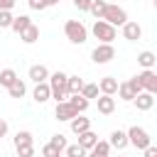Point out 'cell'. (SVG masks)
Wrapping results in <instances>:
<instances>
[{"label": "cell", "instance_id": "18", "mask_svg": "<svg viewBox=\"0 0 157 157\" xmlns=\"http://www.w3.org/2000/svg\"><path fill=\"white\" fill-rule=\"evenodd\" d=\"M83 78L81 76H69L66 78V98L69 96H76V93H81V88H83Z\"/></svg>", "mask_w": 157, "mask_h": 157}, {"label": "cell", "instance_id": "41", "mask_svg": "<svg viewBox=\"0 0 157 157\" xmlns=\"http://www.w3.org/2000/svg\"><path fill=\"white\" fill-rule=\"evenodd\" d=\"M56 2H59V0H44V5H47V7H52V5H56Z\"/></svg>", "mask_w": 157, "mask_h": 157}, {"label": "cell", "instance_id": "31", "mask_svg": "<svg viewBox=\"0 0 157 157\" xmlns=\"http://www.w3.org/2000/svg\"><path fill=\"white\" fill-rule=\"evenodd\" d=\"M64 157H86V150H83L81 145H66Z\"/></svg>", "mask_w": 157, "mask_h": 157}, {"label": "cell", "instance_id": "21", "mask_svg": "<svg viewBox=\"0 0 157 157\" xmlns=\"http://www.w3.org/2000/svg\"><path fill=\"white\" fill-rule=\"evenodd\" d=\"M66 101L71 103V108H74V110H76L78 115H81V113H86V108H88V103H91V101H86V98H83L81 93H76V96H69Z\"/></svg>", "mask_w": 157, "mask_h": 157}, {"label": "cell", "instance_id": "11", "mask_svg": "<svg viewBox=\"0 0 157 157\" xmlns=\"http://www.w3.org/2000/svg\"><path fill=\"white\" fill-rule=\"evenodd\" d=\"M132 103H135V108H137V110H150V108L155 105V96H152V93H147V91H140V93L132 98Z\"/></svg>", "mask_w": 157, "mask_h": 157}, {"label": "cell", "instance_id": "7", "mask_svg": "<svg viewBox=\"0 0 157 157\" xmlns=\"http://www.w3.org/2000/svg\"><path fill=\"white\" fill-rule=\"evenodd\" d=\"M91 59H93V64H108L110 59H115V47L113 44H98L91 52Z\"/></svg>", "mask_w": 157, "mask_h": 157}, {"label": "cell", "instance_id": "33", "mask_svg": "<svg viewBox=\"0 0 157 157\" xmlns=\"http://www.w3.org/2000/svg\"><path fill=\"white\" fill-rule=\"evenodd\" d=\"M15 150H17V157H34V145H20Z\"/></svg>", "mask_w": 157, "mask_h": 157}, {"label": "cell", "instance_id": "17", "mask_svg": "<svg viewBox=\"0 0 157 157\" xmlns=\"http://www.w3.org/2000/svg\"><path fill=\"white\" fill-rule=\"evenodd\" d=\"M110 155V145H108V140H98L88 152H86V157H108Z\"/></svg>", "mask_w": 157, "mask_h": 157}, {"label": "cell", "instance_id": "26", "mask_svg": "<svg viewBox=\"0 0 157 157\" xmlns=\"http://www.w3.org/2000/svg\"><path fill=\"white\" fill-rule=\"evenodd\" d=\"M15 81H17V74H15V69H2V71H0V86L10 88Z\"/></svg>", "mask_w": 157, "mask_h": 157}, {"label": "cell", "instance_id": "43", "mask_svg": "<svg viewBox=\"0 0 157 157\" xmlns=\"http://www.w3.org/2000/svg\"><path fill=\"white\" fill-rule=\"evenodd\" d=\"M61 157H64V155H61Z\"/></svg>", "mask_w": 157, "mask_h": 157}, {"label": "cell", "instance_id": "32", "mask_svg": "<svg viewBox=\"0 0 157 157\" xmlns=\"http://www.w3.org/2000/svg\"><path fill=\"white\" fill-rule=\"evenodd\" d=\"M12 25V12L10 10H0V29H7Z\"/></svg>", "mask_w": 157, "mask_h": 157}, {"label": "cell", "instance_id": "30", "mask_svg": "<svg viewBox=\"0 0 157 157\" xmlns=\"http://www.w3.org/2000/svg\"><path fill=\"white\" fill-rule=\"evenodd\" d=\"M49 145H54L59 152H64V150H66V135H61V132L52 135V137H49Z\"/></svg>", "mask_w": 157, "mask_h": 157}, {"label": "cell", "instance_id": "34", "mask_svg": "<svg viewBox=\"0 0 157 157\" xmlns=\"http://www.w3.org/2000/svg\"><path fill=\"white\" fill-rule=\"evenodd\" d=\"M42 157H61V152H59L54 145H49V142H47V145L42 147Z\"/></svg>", "mask_w": 157, "mask_h": 157}, {"label": "cell", "instance_id": "4", "mask_svg": "<svg viewBox=\"0 0 157 157\" xmlns=\"http://www.w3.org/2000/svg\"><path fill=\"white\" fill-rule=\"evenodd\" d=\"M103 22H108L110 27H123V25L128 22V12H125L120 5H115V2H108L105 12H103Z\"/></svg>", "mask_w": 157, "mask_h": 157}, {"label": "cell", "instance_id": "16", "mask_svg": "<svg viewBox=\"0 0 157 157\" xmlns=\"http://www.w3.org/2000/svg\"><path fill=\"white\" fill-rule=\"evenodd\" d=\"M108 145L115 147V150H125V147H128V135H125V130H113Z\"/></svg>", "mask_w": 157, "mask_h": 157}, {"label": "cell", "instance_id": "9", "mask_svg": "<svg viewBox=\"0 0 157 157\" xmlns=\"http://www.w3.org/2000/svg\"><path fill=\"white\" fill-rule=\"evenodd\" d=\"M123 37H125L128 42H137V39H142V27H140L137 22L128 20V22L123 25Z\"/></svg>", "mask_w": 157, "mask_h": 157}, {"label": "cell", "instance_id": "42", "mask_svg": "<svg viewBox=\"0 0 157 157\" xmlns=\"http://www.w3.org/2000/svg\"><path fill=\"white\" fill-rule=\"evenodd\" d=\"M120 157H125V155H120Z\"/></svg>", "mask_w": 157, "mask_h": 157}, {"label": "cell", "instance_id": "37", "mask_svg": "<svg viewBox=\"0 0 157 157\" xmlns=\"http://www.w3.org/2000/svg\"><path fill=\"white\" fill-rule=\"evenodd\" d=\"M15 2H17V0H0V10H10V12H12Z\"/></svg>", "mask_w": 157, "mask_h": 157}, {"label": "cell", "instance_id": "12", "mask_svg": "<svg viewBox=\"0 0 157 157\" xmlns=\"http://www.w3.org/2000/svg\"><path fill=\"white\" fill-rule=\"evenodd\" d=\"M29 78H32L34 83H44V81L49 78V69H47L44 64H32V66H29Z\"/></svg>", "mask_w": 157, "mask_h": 157}, {"label": "cell", "instance_id": "40", "mask_svg": "<svg viewBox=\"0 0 157 157\" xmlns=\"http://www.w3.org/2000/svg\"><path fill=\"white\" fill-rule=\"evenodd\" d=\"M128 83H130V86L135 88V93H140V91H142V86L137 83V78H135V76H132V78H128Z\"/></svg>", "mask_w": 157, "mask_h": 157}, {"label": "cell", "instance_id": "28", "mask_svg": "<svg viewBox=\"0 0 157 157\" xmlns=\"http://www.w3.org/2000/svg\"><path fill=\"white\" fill-rule=\"evenodd\" d=\"M20 145H34V137H32L29 130H20L15 135V147H20Z\"/></svg>", "mask_w": 157, "mask_h": 157}, {"label": "cell", "instance_id": "3", "mask_svg": "<svg viewBox=\"0 0 157 157\" xmlns=\"http://www.w3.org/2000/svg\"><path fill=\"white\" fill-rule=\"evenodd\" d=\"M125 135H128V145H132V147H137V150H145V147H150V145H152L150 132H147L145 128H140V125L128 128V130H125Z\"/></svg>", "mask_w": 157, "mask_h": 157}, {"label": "cell", "instance_id": "36", "mask_svg": "<svg viewBox=\"0 0 157 157\" xmlns=\"http://www.w3.org/2000/svg\"><path fill=\"white\" fill-rule=\"evenodd\" d=\"M27 5H29V10H44L47 7L44 0H27Z\"/></svg>", "mask_w": 157, "mask_h": 157}, {"label": "cell", "instance_id": "2", "mask_svg": "<svg viewBox=\"0 0 157 157\" xmlns=\"http://www.w3.org/2000/svg\"><path fill=\"white\" fill-rule=\"evenodd\" d=\"M64 34H66V39H69L71 44H83V42L88 39V29H86V25H83L81 20H66Z\"/></svg>", "mask_w": 157, "mask_h": 157}, {"label": "cell", "instance_id": "25", "mask_svg": "<svg viewBox=\"0 0 157 157\" xmlns=\"http://www.w3.org/2000/svg\"><path fill=\"white\" fill-rule=\"evenodd\" d=\"M155 61H157V56H155L152 52H140V54H137V64H140L142 69H152Z\"/></svg>", "mask_w": 157, "mask_h": 157}, {"label": "cell", "instance_id": "1", "mask_svg": "<svg viewBox=\"0 0 157 157\" xmlns=\"http://www.w3.org/2000/svg\"><path fill=\"white\" fill-rule=\"evenodd\" d=\"M66 78H69V74H64V71H54V74H49V78H47L49 91H52V98H54L56 103L66 101Z\"/></svg>", "mask_w": 157, "mask_h": 157}, {"label": "cell", "instance_id": "35", "mask_svg": "<svg viewBox=\"0 0 157 157\" xmlns=\"http://www.w3.org/2000/svg\"><path fill=\"white\" fill-rule=\"evenodd\" d=\"M71 2H74L81 12H88V7H91V0H71Z\"/></svg>", "mask_w": 157, "mask_h": 157}, {"label": "cell", "instance_id": "5", "mask_svg": "<svg viewBox=\"0 0 157 157\" xmlns=\"http://www.w3.org/2000/svg\"><path fill=\"white\" fill-rule=\"evenodd\" d=\"M91 32H93V37L101 42V44H113V39H115V27H110L108 22H103V20H96L93 22V27H91Z\"/></svg>", "mask_w": 157, "mask_h": 157}, {"label": "cell", "instance_id": "6", "mask_svg": "<svg viewBox=\"0 0 157 157\" xmlns=\"http://www.w3.org/2000/svg\"><path fill=\"white\" fill-rule=\"evenodd\" d=\"M137 83L142 86V91H147V93H157V74H155V69H142L137 76Z\"/></svg>", "mask_w": 157, "mask_h": 157}, {"label": "cell", "instance_id": "15", "mask_svg": "<svg viewBox=\"0 0 157 157\" xmlns=\"http://www.w3.org/2000/svg\"><path fill=\"white\" fill-rule=\"evenodd\" d=\"M96 105H98V113L110 115L115 110V98L113 96H101V98H96Z\"/></svg>", "mask_w": 157, "mask_h": 157}, {"label": "cell", "instance_id": "8", "mask_svg": "<svg viewBox=\"0 0 157 157\" xmlns=\"http://www.w3.org/2000/svg\"><path fill=\"white\" fill-rule=\"evenodd\" d=\"M54 115H56V120H64V123H69L71 118H76L78 113L71 108V103L69 101H61V103H56V108H54Z\"/></svg>", "mask_w": 157, "mask_h": 157}, {"label": "cell", "instance_id": "10", "mask_svg": "<svg viewBox=\"0 0 157 157\" xmlns=\"http://www.w3.org/2000/svg\"><path fill=\"white\" fill-rule=\"evenodd\" d=\"M98 91H101V96H115L118 93V81L113 76H103L98 81Z\"/></svg>", "mask_w": 157, "mask_h": 157}, {"label": "cell", "instance_id": "22", "mask_svg": "<svg viewBox=\"0 0 157 157\" xmlns=\"http://www.w3.org/2000/svg\"><path fill=\"white\" fill-rule=\"evenodd\" d=\"M29 25H32V20H29L27 15H17V17H12V25H10V29L20 34V32H25Z\"/></svg>", "mask_w": 157, "mask_h": 157}, {"label": "cell", "instance_id": "13", "mask_svg": "<svg viewBox=\"0 0 157 157\" xmlns=\"http://www.w3.org/2000/svg\"><path fill=\"white\" fill-rule=\"evenodd\" d=\"M32 98L37 101V103H47L49 98H52V91H49V83L44 81V83H34V91H32Z\"/></svg>", "mask_w": 157, "mask_h": 157}, {"label": "cell", "instance_id": "24", "mask_svg": "<svg viewBox=\"0 0 157 157\" xmlns=\"http://www.w3.org/2000/svg\"><path fill=\"white\" fill-rule=\"evenodd\" d=\"M105 7H108V0H91V7H88V12H91L96 20H103V12H105Z\"/></svg>", "mask_w": 157, "mask_h": 157}, {"label": "cell", "instance_id": "29", "mask_svg": "<svg viewBox=\"0 0 157 157\" xmlns=\"http://www.w3.org/2000/svg\"><path fill=\"white\" fill-rule=\"evenodd\" d=\"M98 83H83V88H81V96L86 98V101H91V98H98Z\"/></svg>", "mask_w": 157, "mask_h": 157}, {"label": "cell", "instance_id": "14", "mask_svg": "<svg viewBox=\"0 0 157 157\" xmlns=\"http://www.w3.org/2000/svg\"><path fill=\"white\" fill-rule=\"evenodd\" d=\"M69 125H71V132H74V135H81V132L91 130V120H88V118H83V115L71 118V120H69Z\"/></svg>", "mask_w": 157, "mask_h": 157}, {"label": "cell", "instance_id": "19", "mask_svg": "<svg viewBox=\"0 0 157 157\" xmlns=\"http://www.w3.org/2000/svg\"><path fill=\"white\" fill-rule=\"evenodd\" d=\"M96 142H98V135H96L93 130H86V132H81V135H78V142H76V145H81V147L88 152Z\"/></svg>", "mask_w": 157, "mask_h": 157}, {"label": "cell", "instance_id": "23", "mask_svg": "<svg viewBox=\"0 0 157 157\" xmlns=\"http://www.w3.org/2000/svg\"><path fill=\"white\" fill-rule=\"evenodd\" d=\"M7 93H10V98H25V93H27V83H25L22 78H17V81L7 88Z\"/></svg>", "mask_w": 157, "mask_h": 157}, {"label": "cell", "instance_id": "38", "mask_svg": "<svg viewBox=\"0 0 157 157\" xmlns=\"http://www.w3.org/2000/svg\"><path fill=\"white\" fill-rule=\"evenodd\" d=\"M7 130H10L7 120H5V118H0V137H5V135H7Z\"/></svg>", "mask_w": 157, "mask_h": 157}, {"label": "cell", "instance_id": "39", "mask_svg": "<svg viewBox=\"0 0 157 157\" xmlns=\"http://www.w3.org/2000/svg\"><path fill=\"white\" fill-rule=\"evenodd\" d=\"M142 152H145V157H157V147H155V145H150V147H145Z\"/></svg>", "mask_w": 157, "mask_h": 157}, {"label": "cell", "instance_id": "20", "mask_svg": "<svg viewBox=\"0 0 157 157\" xmlns=\"http://www.w3.org/2000/svg\"><path fill=\"white\" fill-rule=\"evenodd\" d=\"M20 39H22L25 44H34V42L39 39V27H37V25L32 22V25H29V27H27L25 32H20Z\"/></svg>", "mask_w": 157, "mask_h": 157}, {"label": "cell", "instance_id": "27", "mask_svg": "<svg viewBox=\"0 0 157 157\" xmlns=\"http://www.w3.org/2000/svg\"><path fill=\"white\" fill-rule=\"evenodd\" d=\"M118 96H120L123 101H132L137 93H135V88H132L128 81H123V83H118Z\"/></svg>", "mask_w": 157, "mask_h": 157}]
</instances>
